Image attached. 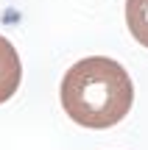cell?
I'll return each instance as SVG.
<instances>
[{
  "instance_id": "cell-1",
  "label": "cell",
  "mask_w": 148,
  "mask_h": 150,
  "mask_svg": "<svg viewBox=\"0 0 148 150\" xmlns=\"http://www.w3.org/2000/svg\"><path fill=\"white\" fill-rule=\"evenodd\" d=\"M59 97L76 125L104 131L132 111L134 83L120 61L109 56H87L64 72Z\"/></svg>"
},
{
  "instance_id": "cell-2",
  "label": "cell",
  "mask_w": 148,
  "mask_h": 150,
  "mask_svg": "<svg viewBox=\"0 0 148 150\" xmlns=\"http://www.w3.org/2000/svg\"><path fill=\"white\" fill-rule=\"evenodd\" d=\"M20 81H22L20 56L9 39L0 36V103L14 97V92L20 89Z\"/></svg>"
},
{
  "instance_id": "cell-3",
  "label": "cell",
  "mask_w": 148,
  "mask_h": 150,
  "mask_svg": "<svg viewBox=\"0 0 148 150\" xmlns=\"http://www.w3.org/2000/svg\"><path fill=\"white\" fill-rule=\"evenodd\" d=\"M126 25L129 33L148 47V0H126Z\"/></svg>"
}]
</instances>
